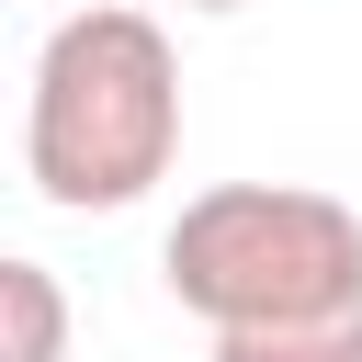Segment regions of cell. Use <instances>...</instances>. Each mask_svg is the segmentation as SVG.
<instances>
[{"label": "cell", "instance_id": "1", "mask_svg": "<svg viewBox=\"0 0 362 362\" xmlns=\"http://www.w3.org/2000/svg\"><path fill=\"white\" fill-rule=\"evenodd\" d=\"M181 147V57L147 11L90 0L45 34L34 57V113H23V170L68 215H124L136 192L170 181Z\"/></svg>", "mask_w": 362, "mask_h": 362}, {"label": "cell", "instance_id": "2", "mask_svg": "<svg viewBox=\"0 0 362 362\" xmlns=\"http://www.w3.org/2000/svg\"><path fill=\"white\" fill-rule=\"evenodd\" d=\"M158 272L215 339L339 317V305H362V215L317 181H215L181 204Z\"/></svg>", "mask_w": 362, "mask_h": 362}, {"label": "cell", "instance_id": "3", "mask_svg": "<svg viewBox=\"0 0 362 362\" xmlns=\"http://www.w3.org/2000/svg\"><path fill=\"white\" fill-rule=\"evenodd\" d=\"M0 362H68V294L45 260H0Z\"/></svg>", "mask_w": 362, "mask_h": 362}, {"label": "cell", "instance_id": "4", "mask_svg": "<svg viewBox=\"0 0 362 362\" xmlns=\"http://www.w3.org/2000/svg\"><path fill=\"white\" fill-rule=\"evenodd\" d=\"M215 362H362V305L294 317V328H238V339H215Z\"/></svg>", "mask_w": 362, "mask_h": 362}, {"label": "cell", "instance_id": "5", "mask_svg": "<svg viewBox=\"0 0 362 362\" xmlns=\"http://www.w3.org/2000/svg\"><path fill=\"white\" fill-rule=\"evenodd\" d=\"M181 11H249V0H181Z\"/></svg>", "mask_w": 362, "mask_h": 362}]
</instances>
